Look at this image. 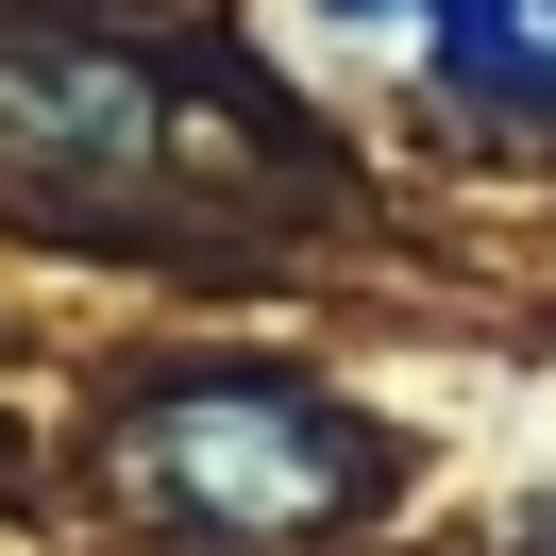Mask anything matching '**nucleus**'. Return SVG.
Segmentation results:
<instances>
[{"label": "nucleus", "instance_id": "nucleus-3", "mask_svg": "<svg viewBox=\"0 0 556 556\" xmlns=\"http://www.w3.org/2000/svg\"><path fill=\"white\" fill-rule=\"evenodd\" d=\"M405 51L472 118H556V0H405Z\"/></svg>", "mask_w": 556, "mask_h": 556}, {"label": "nucleus", "instance_id": "nucleus-1", "mask_svg": "<svg viewBox=\"0 0 556 556\" xmlns=\"http://www.w3.org/2000/svg\"><path fill=\"white\" fill-rule=\"evenodd\" d=\"M371 472L388 455L304 388H169V405H136V489L219 522V540H320V522L371 506Z\"/></svg>", "mask_w": 556, "mask_h": 556}, {"label": "nucleus", "instance_id": "nucleus-2", "mask_svg": "<svg viewBox=\"0 0 556 556\" xmlns=\"http://www.w3.org/2000/svg\"><path fill=\"white\" fill-rule=\"evenodd\" d=\"M152 85L85 35H0V169H68V186H118L152 169Z\"/></svg>", "mask_w": 556, "mask_h": 556}]
</instances>
